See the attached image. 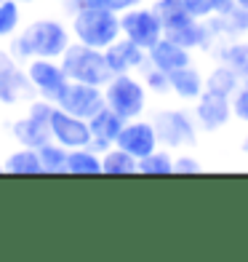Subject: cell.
<instances>
[{"instance_id": "ffe728a7", "label": "cell", "mask_w": 248, "mask_h": 262, "mask_svg": "<svg viewBox=\"0 0 248 262\" xmlns=\"http://www.w3.org/2000/svg\"><path fill=\"white\" fill-rule=\"evenodd\" d=\"M211 27H214L219 40L227 38H248V8L235 6L230 14H224L219 19H211Z\"/></svg>"}, {"instance_id": "836d02e7", "label": "cell", "mask_w": 248, "mask_h": 262, "mask_svg": "<svg viewBox=\"0 0 248 262\" xmlns=\"http://www.w3.org/2000/svg\"><path fill=\"white\" fill-rule=\"evenodd\" d=\"M235 6H240V8H248V0H235Z\"/></svg>"}, {"instance_id": "ba28073f", "label": "cell", "mask_w": 248, "mask_h": 262, "mask_svg": "<svg viewBox=\"0 0 248 262\" xmlns=\"http://www.w3.org/2000/svg\"><path fill=\"white\" fill-rule=\"evenodd\" d=\"M32 99H38V94H35V86L27 75V67L0 49V102H3V107H16Z\"/></svg>"}, {"instance_id": "d6986e66", "label": "cell", "mask_w": 248, "mask_h": 262, "mask_svg": "<svg viewBox=\"0 0 248 262\" xmlns=\"http://www.w3.org/2000/svg\"><path fill=\"white\" fill-rule=\"evenodd\" d=\"M214 59L235 70L243 80L248 78V38H227L214 46Z\"/></svg>"}, {"instance_id": "83f0119b", "label": "cell", "mask_w": 248, "mask_h": 262, "mask_svg": "<svg viewBox=\"0 0 248 262\" xmlns=\"http://www.w3.org/2000/svg\"><path fill=\"white\" fill-rule=\"evenodd\" d=\"M21 25V3L16 0H3L0 3V40L14 38Z\"/></svg>"}, {"instance_id": "484cf974", "label": "cell", "mask_w": 248, "mask_h": 262, "mask_svg": "<svg viewBox=\"0 0 248 262\" xmlns=\"http://www.w3.org/2000/svg\"><path fill=\"white\" fill-rule=\"evenodd\" d=\"M67 147H62L59 142H45L43 147H38V156H40V166H43V174H67Z\"/></svg>"}, {"instance_id": "d6a6232c", "label": "cell", "mask_w": 248, "mask_h": 262, "mask_svg": "<svg viewBox=\"0 0 248 262\" xmlns=\"http://www.w3.org/2000/svg\"><path fill=\"white\" fill-rule=\"evenodd\" d=\"M240 150L248 152V131H245V137H243V142H240Z\"/></svg>"}, {"instance_id": "2e32d148", "label": "cell", "mask_w": 248, "mask_h": 262, "mask_svg": "<svg viewBox=\"0 0 248 262\" xmlns=\"http://www.w3.org/2000/svg\"><path fill=\"white\" fill-rule=\"evenodd\" d=\"M123 123H126L123 118L104 104L96 115L88 118V126H91V145L88 147H93L96 152L110 150L115 142H117V134H120Z\"/></svg>"}, {"instance_id": "8992f818", "label": "cell", "mask_w": 248, "mask_h": 262, "mask_svg": "<svg viewBox=\"0 0 248 262\" xmlns=\"http://www.w3.org/2000/svg\"><path fill=\"white\" fill-rule=\"evenodd\" d=\"M54 102L48 99H32L27 107L24 118H16L11 123V139L19 147H43L45 142H51V113H54Z\"/></svg>"}, {"instance_id": "d4e9b609", "label": "cell", "mask_w": 248, "mask_h": 262, "mask_svg": "<svg viewBox=\"0 0 248 262\" xmlns=\"http://www.w3.org/2000/svg\"><path fill=\"white\" fill-rule=\"evenodd\" d=\"M184 8L190 16L211 21V19H219L224 14H230L235 8V0H184Z\"/></svg>"}, {"instance_id": "44dd1931", "label": "cell", "mask_w": 248, "mask_h": 262, "mask_svg": "<svg viewBox=\"0 0 248 262\" xmlns=\"http://www.w3.org/2000/svg\"><path fill=\"white\" fill-rule=\"evenodd\" d=\"M240 80H243V78L235 73V70H230L227 64L216 62V64L206 73V91L221 94V97H232V94L238 91Z\"/></svg>"}, {"instance_id": "277c9868", "label": "cell", "mask_w": 248, "mask_h": 262, "mask_svg": "<svg viewBox=\"0 0 248 262\" xmlns=\"http://www.w3.org/2000/svg\"><path fill=\"white\" fill-rule=\"evenodd\" d=\"M64 75L69 80L78 83H88V86H107V80L112 78V70L107 64V56L102 49H91V46H83L78 40H72V46L64 51V56L59 59Z\"/></svg>"}, {"instance_id": "9c48e42d", "label": "cell", "mask_w": 248, "mask_h": 262, "mask_svg": "<svg viewBox=\"0 0 248 262\" xmlns=\"http://www.w3.org/2000/svg\"><path fill=\"white\" fill-rule=\"evenodd\" d=\"M120 32H123V38L134 40L136 46L150 51L163 38V21L155 8L141 3L131 11H126V14H120Z\"/></svg>"}, {"instance_id": "ac0fdd59", "label": "cell", "mask_w": 248, "mask_h": 262, "mask_svg": "<svg viewBox=\"0 0 248 262\" xmlns=\"http://www.w3.org/2000/svg\"><path fill=\"white\" fill-rule=\"evenodd\" d=\"M203 91H206V75L195 64H187L171 73V97H176L182 104H195Z\"/></svg>"}, {"instance_id": "4fadbf2b", "label": "cell", "mask_w": 248, "mask_h": 262, "mask_svg": "<svg viewBox=\"0 0 248 262\" xmlns=\"http://www.w3.org/2000/svg\"><path fill=\"white\" fill-rule=\"evenodd\" d=\"M115 145L123 147L126 152H131V156L139 161V158L150 156V152H155L160 147V142H158V131H155V126H152V121L131 118V121L123 123Z\"/></svg>"}, {"instance_id": "603a6c76", "label": "cell", "mask_w": 248, "mask_h": 262, "mask_svg": "<svg viewBox=\"0 0 248 262\" xmlns=\"http://www.w3.org/2000/svg\"><path fill=\"white\" fill-rule=\"evenodd\" d=\"M102 174H112V177H123V174H139V161L126 152L123 147L112 145L110 150L102 152Z\"/></svg>"}, {"instance_id": "30bf717a", "label": "cell", "mask_w": 248, "mask_h": 262, "mask_svg": "<svg viewBox=\"0 0 248 262\" xmlns=\"http://www.w3.org/2000/svg\"><path fill=\"white\" fill-rule=\"evenodd\" d=\"M24 67H27V75L35 86V94L40 99H48L56 104L69 83L62 64H59V59H30Z\"/></svg>"}, {"instance_id": "cb8c5ba5", "label": "cell", "mask_w": 248, "mask_h": 262, "mask_svg": "<svg viewBox=\"0 0 248 262\" xmlns=\"http://www.w3.org/2000/svg\"><path fill=\"white\" fill-rule=\"evenodd\" d=\"M67 174H102V152L78 147L67 152Z\"/></svg>"}, {"instance_id": "7c38bea8", "label": "cell", "mask_w": 248, "mask_h": 262, "mask_svg": "<svg viewBox=\"0 0 248 262\" xmlns=\"http://www.w3.org/2000/svg\"><path fill=\"white\" fill-rule=\"evenodd\" d=\"M104 104L107 102H104V89L102 86H88V83H78V80H69L64 94L56 102V107L83 118V121L93 118Z\"/></svg>"}, {"instance_id": "4316f807", "label": "cell", "mask_w": 248, "mask_h": 262, "mask_svg": "<svg viewBox=\"0 0 248 262\" xmlns=\"http://www.w3.org/2000/svg\"><path fill=\"white\" fill-rule=\"evenodd\" d=\"M139 174H150V177L173 174V150L158 147L155 152H150V156L139 158Z\"/></svg>"}, {"instance_id": "7a4b0ae2", "label": "cell", "mask_w": 248, "mask_h": 262, "mask_svg": "<svg viewBox=\"0 0 248 262\" xmlns=\"http://www.w3.org/2000/svg\"><path fill=\"white\" fill-rule=\"evenodd\" d=\"M69 30L72 38L83 46L91 49H107L117 38H120V16L104 8H93V6H83L69 14Z\"/></svg>"}, {"instance_id": "f546056e", "label": "cell", "mask_w": 248, "mask_h": 262, "mask_svg": "<svg viewBox=\"0 0 248 262\" xmlns=\"http://www.w3.org/2000/svg\"><path fill=\"white\" fill-rule=\"evenodd\" d=\"M144 0H75V3H69L64 6L67 8V14H72V11L83 8V6H93V8H104V11H112V14H126V11H131L136 6H141Z\"/></svg>"}, {"instance_id": "9a60e30c", "label": "cell", "mask_w": 248, "mask_h": 262, "mask_svg": "<svg viewBox=\"0 0 248 262\" xmlns=\"http://www.w3.org/2000/svg\"><path fill=\"white\" fill-rule=\"evenodd\" d=\"M104 56H107V64L112 70V75H123V73H141L147 67V49L136 46L128 38H117L112 46L104 49Z\"/></svg>"}, {"instance_id": "5bb4252c", "label": "cell", "mask_w": 248, "mask_h": 262, "mask_svg": "<svg viewBox=\"0 0 248 262\" xmlns=\"http://www.w3.org/2000/svg\"><path fill=\"white\" fill-rule=\"evenodd\" d=\"M51 137L54 142H59L67 150H78V147H88L91 145V126L88 121L62 110V107H54L51 113Z\"/></svg>"}, {"instance_id": "8d00e7d4", "label": "cell", "mask_w": 248, "mask_h": 262, "mask_svg": "<svg viewBox=\"0 0 248 262\" xmlns=\"http://www.w3.org/2000/svg\"><path fill=\"white\" fill-rule=\"evenodd\" d=\"M16 3H35V0H16Z\"/></svg>"}, {"instance_id": "3957f363", "label": "cell", "mask_w": 248, "mask_h": 262, "mask_svg": "<svg viewBox=\"0 0 248 262\" xmlns=\"http://www.w3.org/2000/svg\"><path fill=\"white\" fill-rule=\"evenodd\" d=\"M150 121L158 131L160 147H168L173 152L197 147L200 126L195 121L192 110H184V107H158Z\"/></svg>"}, {"instance_id": "5b68a950", "label": "cell", "mask_w": 248, "mask_h": 262, "mask_svg": "<svg viewBox=\"0 0 248 262\" xmlns=\"http://www.w3.org/2000/svg\"><path fill=\"white\" fill-rule=\"evenodd\" d=\"M104 102L123 121H131V118L144 115L150 91L141 78H136L134 73H123V75H112L107 80V86H104Z\"/></svg>"}, {"instance_id": "7402d4cb", "label": "cell", "mask_w": 248, "mask_h": 262, "mask_svg": "<svg viewBox=\"0 0 248 262\" xmlns=\"http://www.w3.org/2000/svg\"><path fill=\"white\" fill-rule=\"evenodd\" d=\"M3 171H8V174H43L38 150H35V147H19L16 145V150L6 156Z\"/></svg>"}, {"instance_id": "1f68e13d", "label": "cell", "mask_w": 248, "mask_h": 262, "mask_svg": "<svg viewBox=\"0 0 248 262\" xmlns=\"http://www.w3.org/2000/svg\"><path fill=\"white\" fill-rule=\"evenodd\" d=\"M203 171V161L190 150H179L173 156V174H200Z\"/></svg>"}, {"instance_id": "e0dca14e", "label": "cell", "mask_w": 248, "mask_h": 262, "mask_svg": "<svg viewBox=\"0 0 248 262\" xmlns=\"http://www.w3.org/2000/svg\"><path fill=\"white\" fill-rule=\"evenodd\" d=\"M147 64H152V67H158V70L171 75V73H176V70L192 64V51L179 46V43H173V40H168V38H160L147 51Z\"/></svg>"}, {"instance_id": "e575fe53", "label": "cell", "mask_w": 248, "mask_h": 262, "mask_svg": "<svg viewBox=\"0 0 248 262\" xmlns=\"http://www.w3.org/2000/svg\"><path fill=\"white\" fill-rule=\"evenodd\" d=\"M54 3H62V6H69V3H75V0H54Z\"/></svg>"}, {"instance_id": "8fae6325", "label": "cell", "mask_w": 248, "mask_h": 262, "mask_svg": "<svg viewBox=\"0 0 248 262\" xmlns=\"http://www.w3.org/2000/svg\"><path fill=\"white\" fill-rule=\"evenodd\" d=\"M192 115L200 126V134H216V131H224L235 121L230 97H221V94L214 91L200 94V99L192 104Z\"/></svg>"}, {"instance_id": "d590c367", "label": "cell", "mask_w": 248, "mask_h": 262, "mask_svg": "<svg viewBox=\"0 0 248 262\" xmlns=\"http://www.w3.org/2000/svg\"><path fill=\"white\" fill-rule=\"evenodd\" d=\"M0 121H3V102H0Z\"/></svg>"}, {"instance_id": "f1b7e54d", "label": "cell", "mask_w": 248, "mask_h": 262, "mask_svg": "<svg viewBox=\"0 0 248 262\" xmlns=\"http://www.w3.org/2000/svg\"><path fill=\"white\" fill-rule=\"evenodd\" d=\"M139 78L144 80V86H147L150 94H155V97H171V75L168 73H163V70L147 64L139 73Z\"/></svg>"}, {"instance_id": "6da1fadb", "label": "cell", "mask_w": 248, "mask_h": 262, "mask_svg": "<svg viewBox=\"0 0 248 262\" xmlns=\"http://www.w3.org/2000/svg\"><path fill=\"white\" fill-rule=\"evenodd\" d=\"M69 46H72V30L62 19L40 16L11 38L8 54L19 64H27L30 59H62Z\"/></svg>"}, {"instance_id": "52a82bcc", "label": "cell", "mask_w": 248, "mask_h": 262, "mask_svg": "<svg viewBox=\"0 0 248 262\" xmlns=\"http://www.w3.org/2000/svg\"><path fill=\"white\" fill-rule=\"evenodd\" d=\"M163 38L179 43L190 51H214V46L219 43L211 21L195 19V16L187 14V11L179 14L176 19H171V21H165L163 25Z\"/></svg>"}, {"instance_id": "4dcf8cb0", "label": "cell", "mask_w": 248, "mask_h": 262, "mask_svg": "<svg viewBox=\"0 0 248 262\" xmlns=\"http://www.w3.org/2000/svg\"><path fill=\"white\" fill-rule=\"evenodd\" d=\"M230 104H232V118L238 121L240 126H248V78L240 80L238 91L230 97Z\"/></svg>"}, {"instance_id": "74e56055", "label": "cell", "mask_w": 248, "mask_h": 262, "mask_svg": "<svg viewBox=\"0 0 248 262\" xmlns=\"http://www.w3.org/2000/svg\"><path fill=\"white\" fill-rule=\"evenodd\" d=\"M0 3H3V0H0Z\"/></svg>"}]
</instances>
